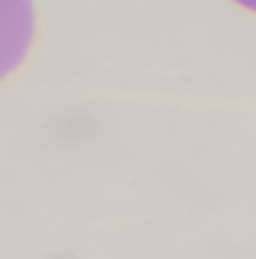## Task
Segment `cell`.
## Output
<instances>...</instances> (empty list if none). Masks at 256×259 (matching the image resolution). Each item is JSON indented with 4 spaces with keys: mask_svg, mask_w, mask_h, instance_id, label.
Returning a JSON list of instances; mask_svg holds the SVG:
<instances>
[{
    "mask_svg": "<svg viewBox=\"0 0 256 259\" xmlns=\"http://www.w3.org/2000/svg\"><path fill=\"white\" fill-rule=\"evenodd\" d=\"M38 35V19L32 4L0 0V82L13 79L29 60Z\"/></svg>",
    "mask_w": 256,
    "mask_h": 259,
    "instance_id": "1",
    "label": "cell"
}]
</instances>
